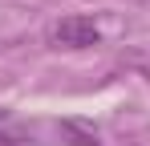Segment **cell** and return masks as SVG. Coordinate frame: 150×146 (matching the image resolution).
I'll return each instance as SVG.
<instances>
[{
  "label": "cell",
  "mask_w": 150,
  "mask_h": 146,
  "mask_svg": "<svg viewBox=\"0 0 150 146\" xmlns=\"http://www.w3.org/2000/svg\"><path fill=\"white\" fill-rule=\"evenodd\" d=\"M49 41L57 49H93V45H101V28L93 16H61L53 24Z\"/></svg>",
  "instance_id": "cell-1"
},
{
  "label": "cell",
  "mask_w": 150,
  "mask_h": 146,
  "mask_svg": "<svg viewBox=\"0 0 150 146\" xmlns=\"http://www.w3.org/2000/svg\"><path fill=\"white\" fill-rule=\"evenodd\" d=\"M134 65H138V69L150 77V53H138V57H134Z\"/></svg>",
  "instance_id": "cell-2"
},
{
  "label": "cell",
  "mask_w": 150,
  "mask_h": 146,
  "mask_svg": "<svg viewBox=\"0 0 150 146\" xmlns=\"http://www.w3.org/2000/svg\"><path fill=\"white\" fill-rule=\"evenodd\" d=\"M0 118H4V110H0Z\"/></svg>",
  "instance_id": "cell-3"
}]
</instances>
